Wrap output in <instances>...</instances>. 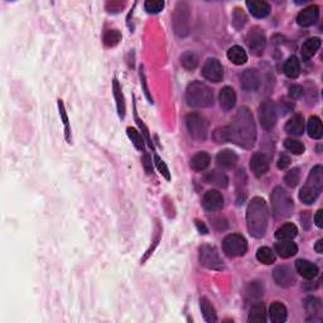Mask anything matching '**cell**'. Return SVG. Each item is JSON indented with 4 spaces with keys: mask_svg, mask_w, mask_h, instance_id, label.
Wrapping results in <instances>:
<instances>
[{
    "mask_svg": "<svg viewBox=\"0 0 323 323\" xmlns=\"http://www.w3.org/2000/svg\"><path fill=\"white\" fill-rule=\"evenodd\" d=\"M126 133H128L129 139H130L131 143L135 145V148H137L138 151L144 152V149H145L144 140H143V138H142V135L139 134V131L135 130L134 128H128L126 129Z\"/></svg>",
    "mask_w": 323,
    "mask_h": 323,
    "instance_id": "cell-40",
    "label": "cell"
},
{
    "mask_svg": "<svg viewBox=\"0 0 323 323\" xmlns=\"http://www.w3.org/2000/svg\"><path fill=\"white\" fill-rule=\"evenodd\" d=\"M306 309H307V313L316 316V315H320L321 311H322V307H321V303L318 299L308 298L306 301Z\"/></svg>",
    "mask_w": 323,
    "mask_h": 323,
    "instance_id": "cell-45",
    "label": "cell"
},
{
    "mask_svg": "<svg viewBox=\"0 0 323 323\" xmlns=\"http://www.w3.org/2000/svg\"><path fill=\"white\" fill-rule=\"evenodd\" d=\"M187 130L195 140L204 142L209 134V121L198 114H190L186 117Z\"/></svg>",
    "mask_w": 323,
    "mask_h": 323,
    "instance_id": "cell-7",
    "label": "cell"
},
{
    "mask_svg": "<svg viewBox=\"0 0 323 323\" xmlns=\"http://www.w3.org/2000/svg\"><path fill=\"white\" fill-rule=\"evenodd\" d=\"M58 110H59V115H61L62 123L64 125V135H66L67 142L71 143V128H70V121H68V116H67L66 109H64L63 101L58 100Z\"/></svg>",
    "mask_w": 323,
    "mask_h": 323,
    "instance_id": "cell-41",
    "label": "cell"
},
{
    "mask_svg": "<svg viewBox=\"0 0 323 323\" xmlns=\"http://www.w3.org/2000/svg\"><path fill=\"white\" fill-rule=\"evenodd\" d=\"M265 307L263 303L254 304L249 313V322L264 323L265 322Z\"/></svg>",
    "mask_w": 323,
    "mask_h": 323,
    "instance_id": "cell-35",
    "label": "cell"
},
{
    "mask_svg": "<svg viewBox=\"0 0 323 323\" xmlns=\"http://www.w3.org/2000/svg\"><path fill=\"white\" fill-rule=\"evenodd\" d=\"M121 41V34L116 29H109L104 34V43L108 47H115Z\"/></svg>",
    "mask_w": 323,
    "mask_h": 323,
    "instance_id": "cell-38",
    "label": "cell"
},
{
    "mask_svg": "<svg viewBox=\"0 0 323 323\" xmlns=\"http://www.w3.org/2000/svg\"><path fill=\"white\" fill-rule=\"evenodd\" d=\"M186 100L192 108H209L214 104V92L206 84L195 81L187 87Z\"/></svg>",
    "mask_w": 323,
    "mask_h": 323,
    "instance_id": "cell-3",
    "label": "cell"
},
{
    "mask_svg": "<svg viewBox=\"0 0 323 323\" xmlns=\"http://www.w3.org/2000/svg\"><path fill=\"white\" fill-rule=\"evenodd\" d=\"M205 178H206L207 183H212L215 184V186L222 187V188L227 187L228 184L227 176H226L225 173L218 172V170H212V172H209Z\"/></svg>",
    "mask_w": 323,
    "mask_h": 323,
    "instance_id": "cell-34",
    "label": "cell"
},
{
    "mask_svg": "<svg viewBox=\"0 0 323 323\" xmlns=\"http://www.w3.org/2000/svg\"><path fill=\"white\" fill-rule=\"evenodd\" d=\"M270 200L271 207H273V215L276 220H283V218L289 217L292 215L294 204H293V200L289 193L284 188L275 187L273 192H271Z\"/></svg>",
    "mask_w": 323,
    "mask_h": 323,
    "instance_id": "cell-4",
    "label": "cell"
},
{
    "mask_svg": "<svg viewBox=\"0 0 323 323\" xmlns=\"http://www.w3.org/2000/svg\"><path fill=\"white\" fill-rule=\"evenodd\" d=\"M227 58L236 66H241V64H245L246 61H248V54H246L242 47L234 46L227 51Z\"/></svg>",
    "mask_w": 323,
    "mask_h": 323,
    "instance_id": "cell-26",
    "label": "cell"
},
{
    "mask_svg": "<svg viewBox=\"0 0 323 323\" xmlns=\"http://www.w3.org/2000/svg\"><path fill=\"white\" fill-rule=\"evenodd\" d=\"M274 281L279 287L288 288L295 284V275L293 270L287 265H279L273 271Z\"/></svg>",
    "mask_w": 323,
    "mask_h": 323,
    "instance_id": "cell-12",
    "label": "cell"
},
{
    "mask_svg": "<svg viewBox=\"0 0 323 323\" xmlns=\"http://www.w3.org/2000/svg\"><path fill=\"white\" fill-rule=\"evenodd\" d=\"M196 225L198 226V228H200V231H204V232H202V234H206L207 228H206V226L204 225V223H201L200 221H196Z\"/></svg>",
    "mask_w": 323,
    "mask_h": 323,
    "instance_id": "cell-56",
    "label": "cell"
},
{
    "mask_svg": "<svg viewBox=\"0 0 323 323\" xmlns=\"http://www.w3.org/2000/svg\"><path fill=\"white\" fill-rule=\"evenodd\" d=\"M222 248L227 257H242L248 251V242L242 235L231 234L225 237L222 242Z\"/></svg>",
    "mask_w": 323,
    "mask_h": 323,
    "instance_id": "cell-8",
    "label": "cell"
},
{
    "mask_svg": "<svg viewBox=\"0 0 323 323\" xmlns=\"http://www.w3.org/2000/svg\"><path fill=\"white\" fill-rule=\"evenodd\" d=\"M269 317L273 323H283L287 321V307L280 302H274L269 308Z\"/></svg>",
    "mask_w": 323,
    "mask_h": 323,
    "instance_id": "cell-22",
    "label": "cell"
},
{
    "mask_svg": "<svg viewBox=\"0 0 323 323\" xmlns=\"http://www.w3.org/2000/svg\"><path fill=\"white\" fill-rule=\"evenodd\" d=\"M285 130L292 135H302L304 133V119L302 115H294L285 125Z\"/></svg>",
    "mask_w": 323,
    "mask_h": 323,
    "instance_id": "cell-28",
    "label": "cell"
},
{
    "mask_svg": "<svg viewBox=\"0 0 323 323\" xmlns=\"http://www.w3.org/2000/svg\"><path fill=\"white\" fill-rule=\"evenodd\" d=\"M246 42H248L249 48H250L251 53H254L255 56H262L264 53L265 45H267V37H265L263 28L255 25L249 31L248 37H246Z\"/></svg>",
    "mask_w": 323,
    "mask_h": 323,
    "instance_id": "cell-9",
    "label": "cell"
},
{
    "mask_svg": "<svg viewBox=\"0 0 323 323\" xmlns=\"http://www.w3.org/2000/svg\"><path fill=\"white\" fill-rule=\"evenodd\" d=\"M283 71H284L285 76L289 78H297L301 73V64H299L298 58L295 56L289 57L285 61L284 66H283Z\"/></svg>",
    "mask_w": 323,
    "mask_h": 323,
    "instance_id": "cell-31",
    "label": "cell"
},
{
    "mask_svg": "<svg viewBox=\"0 0 323 323\" xmlns=\"http://www.w3.org/2000/svg\"><path fill=\"white\" fill-rule=\"evenodd\" d=\"M269 223V210L265 200L262 197H254L249 202L246 210V227L253 237L262 239L267 234Z\"/></svg>",
    "mask_w": 323,
    "mask_h": 323,
    "instance_id": "cell-2",
    "label": "cell"
},
{
    "mask_svg": "<svg viewBox=\"0 0 323 323\" xmlns=\"http://www.w3.org/2000/svg\"><path fill=\"white\" fill-rule=\"evenodd\" d=\"M198 259H200V264L202 267L211 269V270H223L222 259H221L220 254H218L217 249L211 245H202L200 248V253H198Z\"/></svg>",
    "mask_w": 323,
    "mask_h": 323,
    "instance_id": "cell-6",
    "label": "cell"
},
{
    "mask_svg": "<svg viewBox=\"0 0 323 323\" xmlns=\"http://www.w3.org/2000/svg\"><path fill=\"white\" fill-rule=\"evenodd\" d=\"M154 163H156L157 168H158L159 173H161L162 176L164 177L167 181H170L169 169H168V167H167V164L164 163V161H162V159L156 154V156H154Z\"/></svg>",
    "mask_w": 323,
    "mask_h": 323,
    "instance_id": "cell-48",
    "label": "cell"
},
{
    "mask_svg": "<svg viewBox=\"0 0 323 323\" xmlns=\"http://www.w3.org/2000/svg\"><path fill=\"white\" fill-rule=\"evenodd\" d=\"M181 63L187 71H193L197 67L198 58L195 53L188 51V52H184L181 56Z\"/></svg>",
    "mask_w": 323,
    "mask_h": 323,
    "instance_id": "cell-37",
    "label": "cell"
},
{
    "mask_svg": "<svg viewBox=\"0 0 323 323\" xmlns=\"http://www.w3.org/2000/svg\"><path fill=\"white\" fill-rule=\"evenodd\" d=\"M134 116H135V121H137V124H138V125H139V128L142 129L143 134H144V137H145V139H147V142H148V144H149V147H151L152 149H154L153 143H152V139H151V135H149V130H148V128H147V126H145V124L143 123V120L138 117L137 110H134Z\"/></svg>",
    "mask_w": 323,
    "mask_h": 323,
    "instance_id": "cell-49",
    "label": "cell"
},
{
    "mask_svg": "<svg viewBox=\"0 0 323 323\" xmlns=\"http://www.w3.org/2000/svg\"><path fill=\"white\" fill-rule=\"evenodd\" d=\"M302 94H303V89H302L301 86H297V85H294V86H292L289 89V96L293 99H298L301 98Z\"/></svg>",
    "mask_w": 323,
    "mask_h": 323,
    "instance_id": "cell-52",
    "label": "cell"
},
{
    "mask_svg": "<svg viewBox=\"0 0 323 323\" xmlns=\"http://www.w3.org/2000/svg\"><path fill=\"white\" fill-rule=\"evenodd\" d=\"M248 293L253 298H260V297L264 295V287L260 284L259 281H253V283H250V285H249Z\"/></svg>",
    "mask_w": 323,
    "mask_h": 323,
    "instance_id": "cell-46",
    "label": "cell"
},
{
    "mask_svg": "<svg viewBox=\"0 0 323 323\" xmlns=\"http://www.w3.org/2000/svg\"><path fill=\"white\" fill-rule=\"evenodd\" d=\"M297 273L304 279H315L318 274V267L308 260H297L295 262Z\"/></svg>",
    "mask_w": 323,
    "mask_h": 323,
    "instance_id": "cell-18",
    "label": "cell"
},
{
    "mask_svg": "<svg viewBox=\"0 0 323 323\" xmlns=\"http://www.w3.org/2000/svg\"><path fill=\"white\" fill-rule=\"evenodd\" d=\"M112 91H114V98H115V101H116L117 114H119V116L121 117V119H124L126 114L125 99H124L123 90H121V86H120L119 81H117L116 78L112 81Z\"/></svg>",
    "mask_w": 323,
    "mask_h": 323,
    "instance_id": "cell-21",
    "label": "cell"
},
{
    "mask_svg": "<svg viewBox=\"0 0 323 323\" xmlns=\"http://www.w3.org/2000/svg\"><path fill=\"white\" fill-rule=\"evenodd\" d=\"M284 147L287 151H289L290 153L295 154V156H301V154H303L304 151H306V147H304L299 140H295V139H285Z\"/></svg>",
    "mask_w": 323,
    "mask_h": 323,
    "instance_id": "cell-39",
    "label": "cell"
},
{
    "mask_svg": "<svg viewBox=\"0 0 323 323\" xmlns=\"http://www.w3.org/2000/svg\"><path fill=\"white\" fill-rule=\"evenodd\" d=\"M210 162H211L210 154L206 153V152H200V153L195 154V156L192 157L190 165L196 172H202V170H205L209 167Z\"/></svg>",
    "mask_w": 323,
    "mask_h": 323,
    "instance_id": "cell-23",
    "label": "cell"
},
{
    "mask_svg": "<svg viewBox=\"0 0 323 323\" xmlns=\"http://www.w3.org/2000/svg\"><path fill=\"white\" fill-rule=\"evenodd\" d=\"M298 234V228L294 223H284L276 230L275 237L278 240H293Z\"/></svg>",
    "mask_w": 323,
    "mask_h": 323,
    "instance_id": "cell-32",
    "label": "cell"
},
{
    "mask_svg": "<svg viewBox=\"0 0 323 323\" xmlns=\"http://www.w3.org/2000/svg\"><path fill=\"white\" fill-rule=\"evenodd\" d=\"M259 120L265 130H270L276 124V108L273 101L267 100L259 108Z\"/></svg>",
    "mask_w": 323,
    "mask_h": 323,
    "instance_id": "cell-10",
    "label": "cell"
},
{
    "mask_svg": "<svg viewBox=\"0 0 323 323\" xmlns=\"http://www.w3.org/2000/svg\"><path fill=\"white\" fill-rule=\"evenodd\" d=\"M250 168L257 177L264 176L265 173L269 170V161H268L267 156L263 153L254 154L250 159Z\"/></svg>",
    "mask_w": 323,
    "mask_h": 323,
    "instance_id": "cell-16",
    "label": "cell"
},
{
    "mask_svg": "<svg viewBox=\"0 0 323 323\" xmlns=\"http://www.w3.org/2000/svg\"><path fill=\"white\" fill-rule=\"evenodd\" d=\"M143 167H144L147 174H152L153 173V162H152V157L149 154H144L142 159Z\"/></svg>",
    "mask_w": 323,
    "mask_h": 323,
    "instance_id": "cell-51",
    "label": "cell"
},
{
    "mask_svg": "<svg viewBox=\"0 0 323 323\" xmlns=\"http://www.w3.org/2000/svg\"><path fill=\"white\" fill-rule=\"evenodd\" d=\"M248 22V18H246L245 13L241 10L240 8H236L232 14V24L236 29H241L244 25Z\"/></svg>",
    "mask_w": 323,
    "mask_h": 323,
    "instance_id": "cell-43",
    "label": "cell"
},
{
    "mask_svg": "<svg viewBox=\"0 0 323 323\" xmlns=\"http://www.w3.org/2000/svg\"><path fill=\"white\" fill-rule=\"evenodd\" d=\"M217 164L222 168H232L237 162V156L232 151H221L216 157Z\"/></svg>",
    "mask_w": 323,
    "mask_h": 323,
    "instance_id": "cell-29",
    "label": "cell"
},
{
    "mask_svg": "<svg viewBox=\"0 0 323 323\" xmlns=\"http://www.w3.org/2000/svg\"><path fill=\"white\" fill-rule=\"evenodd\" d=\"M139 76H140V84H142V86H143V91H144L145 96H147V99L149 100V103L153 104V98H152L151 92H149V89H148V86H147V80H145V73H144V70H143V66L140 67Z\"/></svg>",
    "mask_w": 323,
    "mask_h": 323,
    "instance_id": "cell-50",
    "label": "cell"
},
{
    "mask_svg": "<svg viewBox=\"0 0 323 323\" xmlns=\"http://www.w3.org/2000/svg\"><path fill=\"white\" fill-rule=\"evenodd\" d=\"M144 8L149 14H157V13L163 10L164 1L163 0H148V1H145Z\"/></svg>",
    "mask_w": 323,
    "mask_h": 323,
    "instance_id": "cell-42",
    "label": "cell"
},
{
    "mask_svg": "<svg viewBox=\"0 0 323 323\" xmlns=\"http://www.w3.org/2000/svg\"><path fill=\"white\" fill-rule=\"evenodd\" d=\"M299 178H301L299 169L298 168H293V169H290L289 172H287V174H285V177H284L285 184L293 188V187H295L297 184H298Z\"/></svg>",
    "mask_w": 323,
    "mask_h": 323,
    "instance_id": "cell-44",
    "label": "cell"
},
{
    "mask_svg": "<svg viewBox=\"0 0 323 323\" xmlns=\"http://www.w3.org/2000/svg\"><path fill=\"white\" fill-rule=\"evenodd\" d=\"M218 100H220V105L225 111L234 109V106L236 105V92L232 87L225 86L220 91L218 95Z\"/></svg>",
    "mask_w": 323,
    "mask_h": 323,
    "instance_id": "cell-17",
    "label": "cell"
},
{
    "mask_svg": "<svg viewBox=\"0 0 323 323\" xmlns=\"http://www.w3.org/2000/svg\"><path fill=\"white\" fill-rule=\"evenodd\" d=\"M289 164H290L289 157L285 156V154H281L280 158H279V161H278L279 169H285V168H287Z\"/></svg>",
    "mask_w": 323,
    "mask_h": 323,
    "instance_id": "cell-53",
    "label": "cell"
},
{
    "mask_svg": "<svg viewBox=\"0 0 323 323\" xmlns=\"http://www.w3.org/2000/svg\"><path fill=\"white\" fill-rule=\"evenodd\" d=\"M212 138H214L215 142H216V143L230 142V140H228L227 126H223V128L216 129V130L214 131V134H212Z\"/></svg>",
    "mask_w": 323,
    "mask_h": 323,
    "instance_id": "cell-47",
    "label": "cell"
},
{
    "mask_svg": "<svg viewBox=\"0 0 323 323\" xmlns=\"http://www.w3.org/2000/svg\"><path fill=\"white\" fill-rule=\"evenodd\" d=\"M320 191L316 190L315 187L309 186V184H304L299 191V200L306 205H312L315 204L317 197L320 196Z\"/></svg>",
    "mask_w": 323,
    "mask_h": 323,
    "instance_id": "cell-27",
    "label": "cell"
},
{
    "mask_svg": "<svg viewBox=\"0 0 323 323\" xmlns=\"http://www.w3.org/2000/svg\"><path fill=\"white\" fill-rule=\"evenodd\" d=\"M257 259L259 260L260 263H263V264L270 265L275 262V255H274V253L270 249L267 248V246H263V248L258 249Z\"/></svg>",
    "mask_w": 323,
    "mask_h": 323,
    "instance_id": "cell-36",
    "label": "cell"
},
{
    "mask_svg": "<svg viewBox=\"0 0 323 323\" xmlns=\"http://www.w3.org/2000/svg\"><path fill=\"white\" fill-rule=\"evenodd\" d=\"M173 29L174 33L178 37L188 36L190 33V5L186 1H179L177 3L172 17Z\"/></svg>",
    "mask_w": 323,
    "mask_h": 323,
    "instance_id": "cell-5",
    "label": "cell"
},
{
    "mask_svg": "<svg viewBox=\"0 0 323 323\" xmlns=\"http://www.w3.org/2000/svg\"><path fill=\"white\" fill-rule=\"evenodd\" d=\"M315 223L317 227H320V228L323 227V211L322 210H318L317 214L315 215Z\"/></svg>",
    "mask_w": 323,
    "mask_h": 323,
    "instance_id": "cell-54",
    "label": "cell"
},
{
    "mask_svg": "<svg viewBox=\"0 0 323 323\" xmlns=\"http://www.w3.org/2000/svg\"><path fill=\"white\" fill-rule=\"evenodd\" d=\"M202 76L212 82H220L223 78L222 64L218 59L209 58L202 67Z\"/></svg>",
    "mask_w": 323,
    "mask_h": 323,
    "instance_id": "cell-11",
    "label": "cell"
},
{
    "mask_svg": "<svg viewBox=\"0 0 323 323\" xmlns=\"http://www.w3.org/2000/svg\"><path fill=\"white\" fill-rule=\"evenodd\" d=\"M202 206L205 210L210 212L220 211L223 207V197L218 191L211 190L205 193L202 198Z\"/></svg>",
    "mask_w": 323,
    "mask_h": 323,
    "instance_id": "cell-13",
    "label": "cell"
},
{
    "mask_svg": "<svg viewBox=\"0 0 323 323\" xmlns=\"http://www.w3.org/2000/svg\"><path fill=\"white\" fill-rule=\"evenodd\" d=\"M246 6L255 18H265L270 13V5L263 0H250L246 1Z\"/></svg>",
    "mask_w": 323,
    "mask_h": 323,
    "instance_id": "cell-20",
    "label": "cell"
},
{
    "mask_svg": "<svg viewBox=\"0 0 323 323\" xmlns=\"http://www.w3.org/2000/svg\"><path fill=\"white\" fill-rule=\"evenodd\" d=\"M240 85L245 91H255L260 85L259 73L255 70H246L240 75Z\"/></svg>",
    "mask_w": 323,
    "mask_h": 323,
    "instance_id": "cell-15",
    "label": "cell"
},
{
    "mask_svg": "<svg viewBox=\"0 0 323 323\" xmlns=\"http://www.w3.org/2000/svg\"><path fill=\"white\" fill-rule=\"evenodd\" d=\"M275 253H278L279 257L288 259L298 253V246L292 240H280L275 244Z\"/></svg>",
    "mask_w": 323,
    "mask_h": 323,
    "instance_id": "cell-19",
    "label": "cell"
},
{
    "mask_svg": "<svg viewBox=\"0 0 323 323\" xmlns=\"http://www.w3.org/2000/svg\"><path fill=\"white\" fill-rule=\"evenodd\" d=\"M322 244H323L322 240H318L317 244H316L315 249H316V251H317L318 254H322L323 253V250H322Z\"/></svg>",
    "mask_w": 323,
    "mask_h": 323,
    "instance_id": "cell-55",
    "label": "cell"
},
{
    "mask_svg": "<svg viewBox=\"0 0 323 323\" xmlns=\"http://www.w3.org/2000/svg\"><path fill=\"white\" fill-rule=\"evenodd\" d=\"M307 184L315 187L316 190L321 192L323 187V169L321 165H316L312 168V170L309 172L308 179H307Z\"/></svg>",
    "mask_w": 323,
    "mask_h": 323,
    "instance_id": "cell-30",
    "label": "cell"
},
{
    "mask_svg": "<svg viewBox=\"0 0 323 323\" xmlns=\"http://www.w3.org/2000/svg\"><path fill=\"white\" fill-rule=\"evenodd\" d=\"M228 140L245 149H250L257 142V126L253 114L248 108L239 109L232 119V123L227 126Z\"/></svg>",
    "mask_w": 323,
    "mask_h": 323,
    "instance_id": "cell-1",
    "label": "cell"
},
{
    "mask_svg": "<svg viewBox=\"0 0 323 323\" xmlns=\"http://www.w3.org/2000/svg\"><path fill=\"white\" fill-rule=\"evenodd\" d=\"M321 47V39L320 38H309L307 39L306 42L302 46V57H303L304 61H308V59L312 58L316 54L318 50Z\"/></svg>",
    "mask_w": 323,
    "mask_h": 323,
    "instance_id": "cell-24",
    "label": "cell"
},
{
    "mask_svg": "<svg viewBox=\"0 0 323 323\" xmlns=\"http://www.w3.org/2000/svg\"><path fill=\"white\" fill-rule=\"evenodd\" d=\"M200 306H201V312H202V316H204L205 321L209 323L212 322H217V313H216V309L212 306L211 302L206 298V297H202L200 299Z\"/></svg>",
    "mask_w": 323,
    "mask_h": 323,
    "instance_id": "cell-25",
    "label": "cell"
},
{
    "mask_svg": "<svg viewBox=\"0 0 323 323\" xmlns=\"http://www.w3.org/2000/svg\"><path fill=\"white\" fill-rule=\"evenodd\" d=\"M307 129H308V135L313 139H321L323 135V129L321 119L318 116H311L307 124Z\"/></svg>",
    "mask_w": 323,
    "mask_h": 323,
    "instance_id": "cell-33",
    "label": "cell"
},
{
    "mask_svg": "<svg viewBox=\"0 0 323 323\" xmlns=\"http://www.w3.org/2000/svg\"><path fill=\"white\" fill-rule=\"evenodd\" d=\"M318 18H320V8L317 5H311L299 13L297 17V23L301 27H311L317 23Z\"/></svg>",
    "mask_w": 323,
    "mask_h": 323,
    "instance_id": "cell-14",
    "label": "cell"
}]
</instances>
